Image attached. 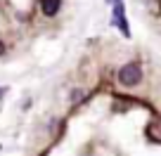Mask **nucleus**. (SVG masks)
I'll list each match as a JSON object with an SVG mask.
<instances>
[{
    "mask_svg": "<svg viewBox=\"0 0 161 156\" xmlns=\"http://www.w3.org/2000/svg\"><path fill=\"white\" fill-rule=\"evenodd\" d=\"M142 81V69L140 64H135V62H130V64H123L119 69V83L123 88H133L137 85V83Z\"/></svg>",
    "mask_w": 161,
    "mask_h": 156,
    "instance_id": "obj_1",
    "label": "nucleus"
},
{
    "mask_svg": "<svg viewBox=\"0 0 161 156\" xmlns=\"http://www.w3.org/2000/svg\"><path fill=\"white\" fill-rule=\"evenodd\" d=\"M114 24L123 31V35H130V29H128L126 17H123V5H121V0H114Z\"/></svg>",
    "mask_w": 161,
    "mask_h": 156,
    "instance_id": "obj_2",
    "label": "nucleus"
},
{
    "mask_svg": "<svg viewBox=\"0 0 161 156\" xmlns=\"http://www.w3.org/2000/svg\"><path fill=\"white\" fill-rule=\"evenodd\" d=\"M40 7H43V14L45 17H55L62 7V0H40Z\"/></svg>",
    "mask_w": 161,
    "mask_h": 156,
    "instance_id": "obj_3",
    "label": "nucleus"
},
{
    "mask_svg": "<svg viewBox=\"0 0 161 156\" xmlns=\"http://www.w3.org/2000/svg\"><path fill=\"white\" fill-rule=\"evenodd\" d=\"M152 135H154L156 140H161V121L156 123V128H154V132H152Z\"/></svg>",
    "mask_w": 161,
    "mask_h": 156,
    "instance_id": "obj_4",
    "label": "nucleus"
},
{
    "mask_svg": "<svg viewBox=\"0 0 161 156\" xmlns=\"http://www.w3.org/2000/svg\"><path fill=\"white\" fill-rule=\"evenodd\" d=\"M3 52H5V43L0 40V55H3Z\"/></svg>",
    "mask_w": 161,
    "mask_h": 156,
    "instance_id": "obj_5",
    "label": "nucleus"
},
{
    "mask_svg": "<svg viewBox=\"0 0 161 156\" xmlns=\"http://www.w3.org/2000/svg\"><path fill=\"white\" fill-rule=\"evenodd\" d=\"M107 3H114V0H107Z\"/></svg>",
    "mask_w": 161,
    "mask_h": 156,
    "instance_id": "obj_6",
    "label": "nucleus"
}]
</instances>
